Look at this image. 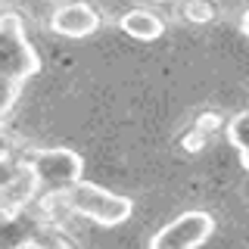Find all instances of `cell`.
I'll return each mask as SVG.
<instances>
[{
  "label": "cell",
  "instance_id": "1",
  "mask_svg": "<svg viewBox=\"0 0 249 249\" xmlns=\"http://www.w3.org/2000/svg\"><path fill=\"white\" fill-rule=\"evenodd\" d=\"M41 72V56L25 35V22L16 13L0 16V122L19 100L22 84Z\"/></svg>",
  "mask_w": 249,
  "mask_h": 249
},
{
  "label": "cell",
  "instance_id": "2",
  "mask_svg": "<svg viewBox=\"0 0 249 249\" xmlns=\"http://www.w3.org/2000/svg\"><path fill=\"white\" fill-rule=\"evenodd\" d=\"M66 202L72 212L90 218V221L103 224V228H115V224L128 221L131 209H134L128 196H119V193L106 190V187H97V184L84 181V178L66 193Z\"/></svg>",
  "mask_w": 249,
  "mask_h": 249
},
{
  "label": "cell",
  "instance_id": "3",
  "mask_svg": "<svg viewBox=\"0 0 249 249\" xmlns=\"http://www.w3.org/2000/svg\"><path fill=\"white\" fill-rule=\"evenodd\" d=\"M31 171L37 178V187L44 193H69L84 175V159L69 146H53V150H37L31 156Z\"/></svg>",
  "mask_w": 249,
  "mask_h": 249
},
{
  "label": "cell",
  "instance_id": "4",
  "mask_svg": "<svg viewBox=\"0 0 249 249\" xmlns=\"http://www.w3.org/2000/svg\"><path fill=\"white\" fill-rule=\"evenodd\" d=\"M212 231H215V218L202 212V209H193V212H184L171 224H165L150 240V246L153 249H196L212 237Z\"/></svg>",
  "mask_w": 249,
  "mask_h": 249
},
{
  "label": "cell",
  "instance_id": "5",
  "mask_svg": "<svg viewBox=\"0 0 249 249\" xmlns=\"http://www.w3.org/2000/svg\"><path fill=\"white\" fill-rule=\"evenodd\" d=\"M50 28L62 37H88L100 28V13L90 3H62L56 13L50 16Z\"/></svg>",
  "mask_w": 249,
  "mask_h": 249
},
{
  "label": "cell",
  "instance_id": "6",
  "mask_svg": "<svg viewBox=\"0 0 249 249\" xmlns=\"http://www.w3.org/2000/svg\"><path fill=\"white\" fill-rule=\"evenodd\" d=\"M37 190H41V187H37V178H35V171H31V165H22L19 175L0 190V212H3L6 218L22 212V206H25Z\"/></svg>",
  "mask_w": 249,
  "mask_h": 249
},
{
  "label": "cell",
  "instance_id": "7",
  "mask_svg": "<svg viewBox=\"0 0 249 249\" xmlns=\"http://www.w3.org/2000/svg\"><path fill=\"white\" fill-rule=\"evenodd\" d=\"M119 28L124 31V35L137 37V41H156V37H162V31H165V25H162V19L150 10H131L124 13L119 19Z\"/></svg>",
  "mask_w": 249,
  "mask_h": 249
},
{
  "label": "cell",
  "instance_id": "8",
  "mask_svg": "<svg viewBox=\"0 0 249 249\" xmlns=\"http://www.w3.org/2000/svg\"><path fill=\"white\" fill-rule=\"evenodd\" d=\"M228 140L231 146H237L240 153L249 150V109H243L240 115H233L228 122Z\"/></svg>",
  "mask_w": 249,
  "mask_h": 249
},
{
  "label": "cell",
  "instance_id": "9",
  "mask_svg": "<svg viewBox=\"0 0 249 249\" xmlns=\"http://www.w3.org/2000/svg\"><path fill=\"white\" fill-rule=\"evenodd\" d=\"M19 171H22V165H19V162L13 159V156L0 153V190H3V187L10 184V181H13V178L19 175Z\"/></svg>",
  "mask_w": 249,
  "mask_h": 249
},
{
  "label": "cell",
  "instance_id": "10",
  "mask_svg": "<svg viewBox=\"0 0 249 249\" xmlns=\"http://www.w3.org/2000/svg\"><path fill=\"white\" fill-rule=\"evenodd\" d=\"M240 31H243V35L249 37V10H246L243 16H240Z\"/></svg>",
  "mask_w": 249,
  "mask_h": 249
},
{
  "label": "cell",
  "instance_id": "11",
  "mask_svg": "<svg viewBox=\"0 0 249 249\" xmlns=\"http://www.w3.org/2000/svg\"><path fill=\"white\" fill-rule=\"evenodd\" d=\"M240 162H243V168L249 171V150H243V153H240Z\"/></svg>",
  "mask_w": 249,
  "mask_h": 249
}]
</instances>
